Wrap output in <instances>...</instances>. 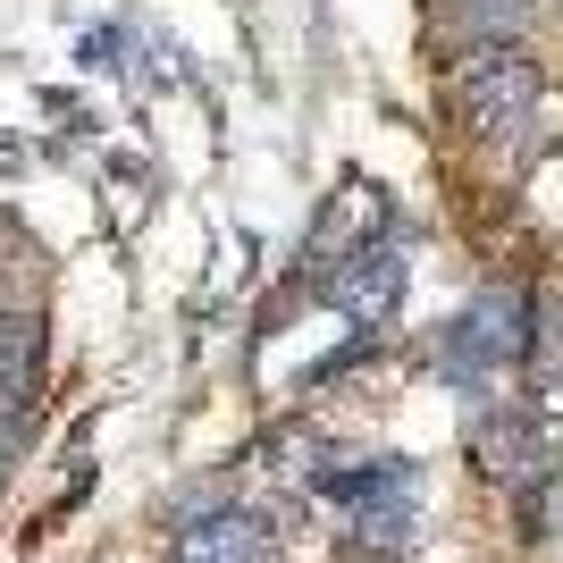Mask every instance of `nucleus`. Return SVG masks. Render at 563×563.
Here are the masks:
<instances>
[{"label": "nucleus", "instance_id": "obj_5", "mask_svg": "<svg viewBox=\"0 0 563 563\" xmlns=\"http://www.w3.org/2000/svg\"><path fill=\"white\" fill-rule=\"evenodd\" d=\"M278 555V521L253 514V505H219V514L186 521L168 563H269Z\"/></svg>", "mask_w": 563, "mask_h": 563}, {"label": "nucleus", "instance_id": "obj_1", "mask_svg": "<svg viewBox=\"0 0 563 563\" xmlns=\"http://www.w3.org/2000/svg\"><path fill=\"white\" fill-rule=\"evenodd\" d=\"M521 353H530V295L521 286H479L463 311H454L446 345H438V362H446L454 387H496V378L514 371Z\"/></svg>", "mask_w": 563, "mask_h": 563}, {"label": "nucleus", "instance_id": "obj_3", "mask_svg": "<svg viewBox=\"0 0 563 563\" xmlns=\"http://www.w3.org/2000/svg\"><path fill=\"white\" fill-rule=\"evenodd\" d=\"M471 463L488 471V479H505V488H514V479H555L563 454L539 438V421H530V412L496 404V412H479V421H471Z\"/></svg>", "mask_w": 563, "mask_h": 563}, {"label": "nucleus", "instance_id": "obj_7", "mask_svg": "<svg viewBox=\"0 0 563 563\" xmlns=\"http://www.w3.org/2000/svg\"><path fill=\"white\" fill-rule=\"evenodd\" d=\"M0 378L9 387H43V311H25V303L0 311Z\"/></svg>", "mask_w": 563, "mask_h": 563}, {"label": "nucleus", "instance_id": "obj_9", "mask_svg": "<svg viewBox=\"0 0 563 563\" xmlns=\"http://www.w3.org/2000/svg\"><path fill=\"white\" fill-rule=\"evenodd\" d=\"M454 25H463L479 51H496V43H514L521 25H530V0H454Z\"/></svg>", "mask_w": 563, "mask_h": 563}, {"label": "nucleus", "instance_id": "obj_2", "mask_svg": "<svg viewBox=\"0 0 563 563\" xmlns=\"http://www.w3.org/2000/svg\"><path fill=\"white\" fill-rule=\"evenodd\" d=\"M539 59H521L514 43H496V51H471L463 76H454V101H463V126L471 135H514L521 118L539 110Z\"/></svg>", "mask_w": 563, "mask_h": 563}, {"label": "nucleus", "instance_id": "obj_8", "mask_svg": "<svg viewBox=\"0 0 563 563\" xmlns=\"http://www.w3.org/2000/svg\"><path fill=\"white\" fill-rule=\"evenodd\" d=\"M353 547L371 563H396V555H412V539H421V521H412V505H371V514H353V530H345Z\"/></svg>", "mask_w": 563, "mask_h": 563}, {"label": "nucleus", "instance_id": "obj_10", "mask_svg": "<svg viewBox=\"0 0 563 563\" xmlns=\"http://www.w3.org/2000/svg\"><path fill=\"white\" fill-rule=\"evenodd\" d=\"M25 438H34V387H9V378H0V471L25 454Z\"/></svg>", "mask_w": 563, "mask_h": 563}, {"label": "nucleus", "instance_id": "obj_6", "mask_svg": "<svg viewBox=\"0 0 563 563\" xmlns=\"http://www.w3.org/2000/svg\"><path fill=\"white\" fill-rule=\"evenodd\" d=\"M320 496L345 505V514H371V505H412L421 496V471L396 463V454H378V463H345V471H320Z\"/></svg>", "mask_w": 563, "mask_h": 563}, {"label": "nucleus", "instance_id": "obj_4", "mask_svg": "<svg viewBox=\"0 0 563 563\" xmlns=\"http://www.w3.org/2000/svg\"><path fill=\"white\" fill-rule=\"evenodd\" d=\"M404 278H412V253H404V235H371L362 253L336 261V311H353V320H387V311L404 303Z\"/></svg>", "mask_w": 563, "mask_h": 563}]
</instances>
